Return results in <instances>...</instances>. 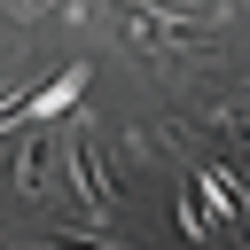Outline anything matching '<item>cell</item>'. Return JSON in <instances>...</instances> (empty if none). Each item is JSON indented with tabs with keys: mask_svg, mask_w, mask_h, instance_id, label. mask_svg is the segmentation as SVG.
<instances>
[{
	"mask_svg": "<svg viewBox=\"0 0 250 250\" xmlns=\"http://www.w3.org/2000/svg\"><path fill=\"white\" fill-rule=\"evenodd\" d=\"M23 94H31V86H16V94H0V133H8L16 117H23Z\"/></svg>",
	"mask_w": 250,
	"mask_h": 250,
	"instance_id": "4",
	"label": "cell"
},
{
	"mask_svg": "<svg viewBox=\"0 0 250 250\" xmlns=\"http://www.w3.org/2000/svg\"><path fill=\"white\" fill-rule=\"evenodd\" d=\"M62 180H70V195H78V211H86V227L102 234V219H109V180H102V156H94V141H62Z\"/></svg>",
	"mask_w": 250,
	"mask_h": 250,
	"instance_id": "1",
	"label": "cell"
},
{
	"mask_svg": "<svg viewBox=\"0 0 250 250\" xmlns=\"http://www.w3.org/2000/svg\"><path fill=\"white\" fill-rule=\"evenodd\" d=\"M78 86H86V70L70 62L62 78H47V86H31V94H23V117H62V109L78 102Z\"/></svg>",
	"mask_w": 250,
	"mask_h": 250,
	"instance_id": "2",
	"label": "cell"
},
{
	"mask_svg": "<svg viewBox=\"0 0 250 250\" xmlns=\"http://www.w3.org/2000/svg\"><path fill=\"white\" fill-rule=\"evenodd\" d=\"M47 156H55V141H31V148H23V164H16V188H23V195L47 188Z\"/></svg>",
	"mask_w": 250,
	"mask_h": 250,
	"instance_id": "3",
	"label": "cell"
},
{
	"mask_svg": "<svg viewBox=\"0 0 250 250\" xmlns=\"http://www.w3.org/2000/svg\"><path fill=\"white\" fill-rule=\"evenodd\" d=\"M39 8H47V0H39Z\"/></svg>",
	"mask_w": 250,
	"mask_h": 250,
	"instance_id": "5",
	"label": "cell"
}]
</instances>
